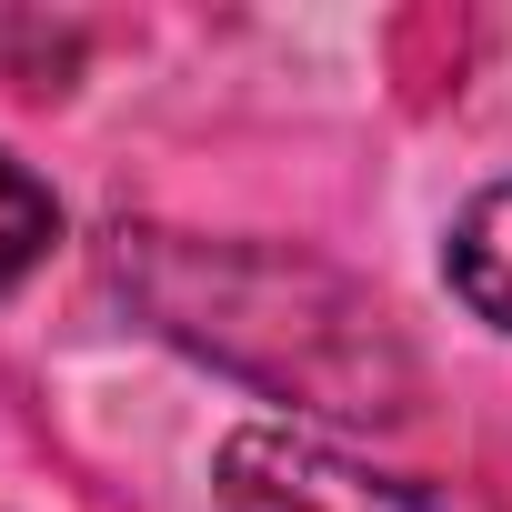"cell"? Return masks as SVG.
I'll return each mask as SVG.
<instances>
[{
    "label": "cell",
    "mask_w": 512,
    "mask_h": 512,
    "mask_svg": "<svg viewBox=\"0 0 512 512\" xmlns=\"http://www.w3.org/2000/svg\"><path fill=\"white\" fill-rule=\"evenodd\" d=\"M111 272L171 342H191L201 362L262 382L302 412H332V422H402L412 412V352L392 342L382 302H362L322 262L251 251V241L121 231Z\"/></svg>",
    "instance_id": "cell-1"
},
{
    "label": "cell",
    "mask_w": 512,
    "mask_h": 512,
    "mask_svg": "<svg viewBox=\"0 0 512 512\" xmlns=\"http://www.w3.org/2000/svg\"><path fill=\"white\" fill-rule=\"evenodd\" d=\"M221 512H492L482 492L452 482H412V472H372L312 432H272L251 422L221 442Z\"/></svg>",
    "instance_id": "cell-2"
},
{
    "label": "cell",
    "mask_w": 512,
    "mask_h": 512,
    "mask_svg": "<svg viewBox=\"0 0 512 512\" xmlns=\"http://www.w3.org/2000/svg\"><path fill=\"white\" fill-rule=\"evenodd\" d=\"M452 292H462L492 332H512V181H492V191L452 221Z\"/></svg>",
    "instance_id": "cell-3"
},
{
    "label": "cell",
    "mask_w": 512,
    "mask_h": 512,
    "mask_svg": "<svg viewBox=\"0 0 512 512\" xmlns=\"http://www.w3.org/2000/svg\"><path fill=\"white\" fill-rule=\"evenodd\" d=\"M51 231H61V211H51V191L11 161V151H0V292H11L31 262H41V251H51Z\"/></svg>",
    "instance_id": "cell-4"
}]
</instances>
